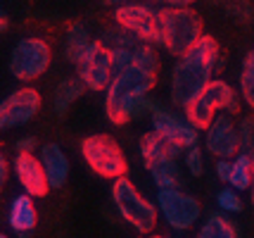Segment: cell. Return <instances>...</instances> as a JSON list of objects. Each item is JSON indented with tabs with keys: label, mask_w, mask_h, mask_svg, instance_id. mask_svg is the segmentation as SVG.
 Masks as SVG:
<instances>
[{
	"label": "cell",
	"mask_w": 254,
	"mask_h": 238,
	"mask_svg": "<svg viewBox=\"0 0 254 238\" xmlns=\"http://www.w3.org/2000/svg\"><path fill=\"white\" fill-rule=\"evenodd\" d=\"M219 55L221 50L216 38L204 34L186 55L178 57L171 69V86H169V98L176 107L183 110L209 86L211 74L219 65Z\"/></svg>",
	"instance_id": "obj_1"
},
{
	"label": "cell",
	"mask_w": 254,
	"mask_h": 238,
	"mask_svg": "<svg viewBox=\"0 0 254 238\" xmlns=\"http://www.w3.org/2000/svg\"><path fill=\"white\" fill-rule=\"evenodd\" d=\"M157 86V74H147L138 67H128L114 74L107 95H105V112L112 124L124 126L133 117L143 112H155L159 102L147 98V93Z\"/></svg>",
	"instance_id": "obj_2"
},
{
	"label": "cell",
	"mask_w": 254,
	"mask_h": 238,
	"mask_svg": "<svg viewBox=\"0 0 254 238\" xmlns=\"http://www.w3.org/2000/svg\"><path fill=\"white\" fill-rule=\"evenodd\" d=\"M159 12V46L171 55H186L204 36L202 17L192 7H162Z\"/></svg>",
	"instance_id": "obj_3"
},
{
	"label": "cell",
	"mask_w": 254,
	"mask_h": 238,
	"mask_svg": "<svg viewBox=\"0 0 254 238\" xmlns=\"http://www.w3.org/2000/svg\"><path fill=\"white\" fill-rule=\"evenodd\" d=\"M238 114L240 112V98L228 81L223 79H211L209 86L199 93L195 100L183 107V117L197 131H204L207 126L214 122L216 114Z\"/></svg>",
	"instance_id": "obj_4"
},
{
	"label": "cell",
	"mask_w": 254,
	"mask_h": 238,
	"mask_svg": "<svg viewBox=\"0 0 254 238\" xmlns=\"http://www.w3.org/2000/svg\"><path fill=\"white\" fill-rule=\"evenodd\" d=\"M112 200L117 205V212L124 222H128L140 234H152L159 219V210L155 203H150L143 193L135 188V183L128 176H122L112 181Z\"/></svg>",
	"instance_id": "obj_5"
},
{
	"label": "cell",
	"mask_w": 254,
	"mask_h": 238,
	"mask_svg": "<svg viewBox=\"0 0 254 238\" xmlns=\"http://www.w3.org/2000/svg\"><path fill=\"white\" fill-rule=\"evenodd\" d=\"M81 155L86 159V164L102 179L117 181L128 171V159L124 155L122 146L117 143V138L107 136V134H93V136L83 138Z\"/></svg>",
	"instance_id": "obj_6"
},
{
	"label": "cell",
	"mask_w": 254,
	"mask_h": 238,
	"mask_svg": "<svg viewBox=\"0 0 254 238\" xmlns=\"http://www.w3.org/2000/svg\"><path fill=\"white\" fill-rule=\"evenodd\" d=\"M53 60V50L43 38H22L10 53V72L17 81H36Z\"/></svg>",
	"instance_id": "obj_7"
},
{
	"label": "cell",
	"mask_w": 254,
	"mask_h": 238,
	"mask_svg": "<svg viewBox=\"0 0 254 238\" xmlns=\"http://www.w3.org/2000/svg\"><path fill=\"white\" fill-rule=\"evenodd\" d=\"M157 210L169 227L174 231H190L202 217V205L195 195L183 193L178 188L157 193Z\"/></svg>",
	"instance_id": "obj_8"
},
{
	"label": "cell",
	"mask_w": 254,
	"mask_h": 238,
	"mask_svg": "<svg viewBox=\"0 0 254 238\" xmlns=\"http://www.w3.org/2000/svg\"><path fill=\"white\" fill-rule=\"evenodd\" d=\"M76 77L83 81L86 91H107L114 79V60L112 50L102 41H93L83 57L76 62Z\"/></svg>",
	"instance_id": "obj_9"
},
{
	"label": "cell",
	"mask_w": 254,
	"mask_h": 238,
	"mask_svg": "<svg viewBox=\"0 0 254 238\" xmlns=\"http://www.w3.org/2000/svg\"><path fill=\"white\" fill-rule=\"evenodd\" d=\"M114 22L143 43H150V46L159 43V12L152 10L150 5H143V2L122 5L114 10Z\"/></svg>",
	"instance_id": "obj_10"
},
{
	"label": "cell",
	"mask_w": 254,
	"mask_h": 238,
	"mask_svg": "<svg viewBox=\"0 0 254 238\" xmlns=\"http://www.w3.org/2000/svg\"><path fill=\"white\" fill-rule=\"evenodd\" d=\"M41 110V93L24 86L19 91L10 93L5 100H0V131L17 129V126L29 124Z\"/></svg>",
	"instance_id": "obj_11"
},
{
	"label": "cell",
	"mask_w": 254,
	"mask_h": 238,
	"mask_svg": "<svg viewBox=\"0 0 254 238\" xmlns=\"http://www.w3.org/2000/svg\"><path fill=\"white\" fill-rule=\"evenodd\" d=\"M204 150L211 158L231 159L240 153V136H238V124L231 114H216L214 122L204 129Z\"/></svg>",
	"instance_id": "obj_12"
},
{
	"label": "cell",
	"mask_w": 254,
	"mask_h": 238,
	"mask_svg": "<svg viewBox=\"0 0 254 238\" xmlns=\"http://www.w3.org/2000/svg\"><path fill=\"white\" fill-rule=\"evenodd\" d=\"M150 122H152V131H157L159 136L169 138L171 143H176L183 153L188 148L197 146V134H199L197 129L190 124L186 117H178L176 112L166 110L162 102H159V107H157L155 112L150 114Z\"/></svg>",
	"instance_id": "obj_13"
},
{
	"label": "cell",
	"mask_w": 254,
	"mask_h": 238,
	"mask_svg": "<svg viewBox=\"0 0 254 238\" xmlns=\"http://www.w3.org/2000/svg\"><path fill=\"white\" fill-rule=\"evenodd\" d=\"M12 167H14V176H17V181H19L26 195L45 198L50 193V183H48L43 164L33 153H17Z\"/></svg>",
	"instance_id": "obj_14"
},
{
	"label": "cell",
	"mask_w": 254,
	"mask_h": 238,
	"mask_svg": "<svg viewBox=\"0 0 254 238\" xmlns=\"http://www.w3.org/2000/svg\"><path fill=\"white\" fill-rule=\"evenodd\" d=\"M38 159L45 169L50 191L62 188L66 183V176H69V158L64 155V150L57 143H45V146L38 148Z\"/></svg>",
	"instance_id": "obj_15"
},
{
	"label": "cell",
	"mask_w": 254,
	"mask_h": 238,
	"mask_svg": "<svg viewBox=\"0 0 254 238\" xmlns=\"http://www.w3.org/2000/svg\"><path fill=\"white\" fill-rule=\"evenodd\" d=\"M7 224L14 234H19L22 238L31 236V231L38 224V212H36V205H33L31 195H17L10 203V210H7Z\"/></svg>",
	"instance_id": "obj_16"
},
{
	"label": "cell",
	"mask_w": 254,
	"mask_h": 238,
	"mask_svg": "<svg viewBox=\"0 0 254 238\" xmlns=\"http://www.w3.org/2000/svg\"><path fill=\"white\" fill-rule=\"evenodd\" d=\"M183 150L171 143L169 138L159 136L157 131H147L143 138H140V155H143L145 167H152L162 159H176Z\"/></svg>",
	"instance_id": "obj_17"
},
{
	"label": "cell",
	"mask_w": 254,
	"mask_h": 238,
	"mask_svg": "<svg viewBox=\"0 0 254 238\" xmlns=\"http://www.w3.org/2000/svg\"><path fill=\"white\" fill-rule=\"evenodd\" d=\"M83 93H86V86H83V81L78 77H69V79L60 81L55 93H53V110H55V114H64Z\"/></svg>",
	"instance_id": "obj_18"
},
{
	"label": "cell",
	"mask_w": 254,
	"mask_h": 238,
	"mask_svg": "<svg viewBox=\"0 0 254 238\" xmlns=\"http://www.w3.org/2000/svg\"><path fill=\"white\" fill-rule=\"evenodd\" d=\"M152 181L159 191H169V188H178L181 183V169H178V159H162L152 167H147Z\"/></svg>",
	"instance_id": "obj_19"
},
{
	"label": "cell",
	"mask_w": 254,
	"mask_h": 238,
	"mask_svg": "<svg viewBox=\"0 0 254 238\" xmlns=\"http://www.w3.org/2000/svg\"><path fill=\"white\" fill-rule=\"evenodd\" d=\"M90 43H93V38H90L88 29H86L83 24L81 22L69 24V29H66V57H69L74 65L83 57V53L90 48Z\"/></svg>",
	"instance_id": "obj_20"
},
{
	"label": "cell",
	"mask_w": 254,
	"mask_h": 238,
	"mask_svg": "<svg viewBox=\"0 0 254 238\" xmlns=\"http://www.w3.org/2000/svg\"><path fill=\"white\" fill-rule=\"evenodd\" d=\"M195 238H238V231L226 215H209L197 229Z\"/></svg>",
	"instance_id": "obj_21"
},
{
	"label": "cell",
	"mask_w": 254,
	"mask_h": 238,
	"mask_svg": "<svg viewBox=\"0 0 254 238\" xmlns=\"http://www.w3.org/2000/svg\"><path fill=\"white\" fill-rule=\"evenodd\" d=\"M252 158L254 155H245V153H238L233 158V171L231 181H228L233 191H250V186H252Z\"/></svg>",
	"instance_id": "obj_22"
},
{
	"label": "cell",
	"mask_w": 254,
	"mask_h": 238,
	"mask_svg": "<svg viewBox=\"0 0 254 238\" xmlns=\"http://www.w3.org/2000/svg\"><path fill=\"white\" fill-rule=\"evenodd\" d=\"M240 98L254 110V48L243 60V69H240Z\"/></svg>",
	"instance_id": "obj_23"
},
{
	"label": "cell",
	"mask_w": 254,
	"mask_h": 238,
	"mask_svg": "<svg viewBox=\"0 0 254 238\" xmlns=\"http://www.w3.org/2000/svg\"><path fill=\"white\" fill-rule=\"evenodd\" d=\"M133 67L143 69L147 74H157L159 72V57H157L155 46L138 43V46L133 48Z\"/></svg>",
	"instance_id": "obj_24"
},
{
	"label": "cell",
	"mask_w": 254,
	"mask_h": 238,
	"mask_svg": "<svg viewBox=\"0 0 254 238\" xmlns=\"http://www.w3.org/2000/svg\"><path fill=\"white\" fill-rule=\"evenodd\" d=\"M102 43L110 48V50H114V48H135L138 43H143V41H138L135 36L128 34L126 29H122V26H112V29L105 31Z\"/></svg>",
	"instance_id": "obj_25"
},
{
	"label": "cell",
	"mask_w": 254,
	"mask_h": 238,
	"mask_svg": "<svg viewBox=\"0 0 254 238\" xmlns=\"http://www.w3.org/2000/svg\"><path fill=\"white\" fill-rule=\"evenodd\" d=\"M216 205H219V210L226 212V215L243 212V198H240L238 191H233L231 186H228V188H221V191L216 193Z\"/></svg>",
	"instance_id": "obj_26"
},
{
	"label": "cell",
	"mask_w": 254,
	"mask_h": 238,
	"mask_svg": "<svg viewBox=\"0 0 254 238\" xmlns=\"http://www.w3.org/2000/svg\"><path fill=\"white\" fill-rule=\"evenodd\" d=\"M238 136H240V153L254 155V117H243L238 122Z\"/></svg>",
	"instance_id": "obj_27"
},
{
	"label": "cell",
	"mask_w": 254,
	"mask_h": 238,
	"mask_svg": "<svg viewBox=\"0 0 254 238\" xmlns=\"http://www.w3.org/2000/svg\"><path fill=\"white\" fill-rule=\"evenodd\" d=\"M183 162H186V169L190 171V176H202V171H204V153H202L199 146L188 148Z\"/></svg>",
	"instance_id": "obj_28"
},
{
	"label": "cell",
	"mask_w": 254,
	"mask_h": 238,
	"mask_svg": "<svg viewBox=\"0 0 254 238\" xmlns=\"http://www.w3.org/2000/svg\"><path fill=\"white\" fill-rule=\"evenodd\" d=\"M112 60H114V74L133 67V48H114L112 50Z\"/></svg>",
	"instance_id": "obj_29"
},
{
	"label": "cell",
	"mask_w": 254,
	"mask_h": 238,
	"mask_svg": "<svg viewBox=\"0 0 254 238\" xmlns=\"http://www.w3.org/2000/svg\"><path fill=\"white\" fill-rule=\"evenodd\" d=\"M231 171H233V159H216L214 174H216L219 181H223V183L231 181Z\"/></svg>",
	"instance_id": "obj_30"
},
{
	"label": "cell",
	"mask_w": 254,
	"mask_h": 238,
	"mask_svg": "<svg viewBox=\"0 0 254 238\" xmlns=\"http://www.w3.org/2000/svg\"><path fill=\"white\" fill-rule=\"evenodd\" d=\"M36 148H38V143L33 136H24L17 141V153H36Z\"/></svg>",
	"instance_id": "obj_31"
},
{
	"label": "cell",
	"mask_w": 254,
	"mask_h": 238,
	"mask_svg": "<svg viewBox=\"0 0 254 238\" xmlns=\"http://www.w3.org/2000/svg\"><path fill=\"white\" fill-rule=\"evenodd\" d=\"M7 171H10V167H7V158L0 153V193H2L5 183H7Z\"/></svg>",
	"instance_id": "obj_32"
},
{
	"label": "cell",
	"mask_w": 254,
	"mask_h": 238,
	"mask_svg": "<svg viewBox=\"0 0 254 238\" xmlns=\"http://www.w3.org/2000/svg\"><path fill=\"white\" fill-rule=\"evenodd\" d=\"M152 2H159L164 7H190L195 0H152Z\"/></svg>",
	"instance_id": "obj_33"
},
{
	"label": "cell",
	"mask_w": 254,
	"mask_h": 238,
	"mask_svg": "<svg viewBox=\"0 0 254 238\" xmlns=\"http://www.w3.org/2000/svg\"><path fill=\"white\" fill-rule=\"evenodd\" d=\"M107 5H114V7H122V5H128V2H133V0H105Z\"/></svg>",
	"instance_id": "obj_34"
},
{
	"label": "cell",
	"mask_w": 254,
	"mask_h": 238,
	"mask_svg": "<svg viewBox=\"0 0 254 238\" xmlns=\"http://www.w3.org/2000/svg\"><path fill=\"white\" fill-rule=\"evenodd\" d=\"M250 198H252V205H254V158H252V186H250Z\"/></svg>",
	"instance_id": "obj_35"
},
{
	"label": "cell",
	"mask_w": 254,
	"mask_h": 238,
	"mask_svg": "<svg viewBox=\"0 0 254 238\" xmlns=\"http://www.w3.org/2000/svg\"><path fill=\"white\" fill-rule=\"evenodd\" d=\"M2 29H7V19H5V17L0 14V31H2Z\"/></svg>",
	"instance_id": "obj_36"
},
{
	"label": "cell",
	"mask_w": 254,
	"mask_h": 238,
	"mask_svg": "<svg viewBox=\"0 0 254 238\" xmlns=\"http://www.w3.org/2000/svg\"><path fill=\"white\" fill-rule=\"evenodd\" d=\"M145 238H164V236H159V234H150V236H145Z\"/></svg>",
	"instance_id": "obj_37"
},
{
	"label": "cell",
	"mask_w": 254,
	"mask_h": 238,
	"mask_svg": "<svg viewBox=\"0 0 254 238\" xmlns=\"http://www.w3.org/2000/svg\"><path fill=\"white\" fill-rule=\"evenodd\" d=\"M0 238H7V236H5V234H0Z\"/></svg>",
	"instance_id": "obj_38"
}]
</instances>
